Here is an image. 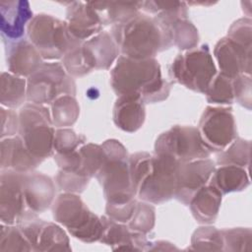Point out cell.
<instances>
[{"label": "cell", "mask_w": 252, "mask_h": 252, "mask_svg": "<svg viewBox=\"0 0 252 252\" xmlns=\"http://www.w3.org/2000/svg\"><path fill=\"white\" fill-rule=\"evenodd\" d=\"M129 172L136 196L151 204H162L174 198L181 164L168 155L138 152L129 156Z\"/></svg>", "instance_id": "1"}, {"label": "cell", "mask_w": 252, "mask_h": 252, "mask_svg": "<svg viewBox=\"0 0 252 252\" xmlns=\"http://www.w3.org/2000/svg\"><path fill=\"white\" fill-rule=\"evenodd\" d=\"M110 85L117 96L137 94L145 103L165 100L171 89L156 58L133 59L124 55L118 57L110 71Z\"/></svg>", "instance_id": "2"}, {"label": "cell", "mask_w": 252, "mask_h": 252, "mask_svg": "<svg viewBox=\"0 0 252 252\" xmlns=\"http://www.w3.org/2000/svg\"><path fill=\"white\" fill-rule=\"evenodd\" d=\"M110 34L120 53L133 59L155 58L173 45L169 28L141 12L125 23L112 26Z\"/></svg>", "instance_id": "3"}, {"label": "cell", "mask_w": 252, "mask_h": 252, "mask_svg": "<svg viewBox=\"0 0 252 252\" xmlns=\"http://www.w3.org/2000/svg\"><path fill=\"white\" fill-rule=\"evenodd\" d=\"M104 161L96 174L106 202H124L135 199L129 172V155L126 148L115 139L101 144Z\"/></svg>", "instance_id": "4"}, {"label": "cell", "mask_w": 252, "mask_h": 252, "mask_svg": "<svg viewBox=\"0 0 252 252\" xmlns=\"http://www.w3.org/2000/svg\"><path fill=\"white\" fill-rule=\"evenodd\" d=\"M52 217L72 236L83 242L92 243L100 239L101 219L87 207L79 194L61 193L52 204Z\"/></svg>", "instance_id": "5"}, {"label": "cell", "mask_w": 252, "mask_h": 252, "mask_svg": "<svg viewBox=\"0 0 252 252\" xmlns=\"http://www.w3.org/2000/svg\"><path fill=\"white\" fill-rule=\"evenodd\" d=\"M28 39L43 60H59L71 49L83 44L69 32L66 21L47 14H37L27 27Z\"/></svg>", "instance_id": "6"}, {"label": "cell", "mask_w": 252, "mask_h": 252, "mask_svg": "<svg viewBox=\"0 0 252 252\" xmlns=\"http://www.w3.org/2000/svg\"><path fill=\"white\" fill-rule=\"evenodd\" d=\"M19 136L27 149L42 160L54 155L55 127L51 111L44 105L26 103L19 112Z\"/></svg>", "instance_id": "7"}, {"label": "cell", "mask_w": 252, "mask_h": 252, "mask_svg": "<svg viewBox=\"0 0 252 252\" xmlns=\"http://www.w3.org/2000/svg\"><path fill=\"white\" fill-rule=\"evenodd\" d=\"M172 80L186 89L206 94L217 75V67L208 44L178 54L168 69Z\"/></svg>", "instance_id": "8"}, {"label": "cell", "mask_w": 252, "mask_h": 252, "mask_svg": "<svg viewBox=\"0 0 252 252\" xmlns=\"http://www.w3.org/2000/svg\"><path fill=\"white\" fill-rule=\"evenodd\" d=\"M74 78L65 71L60 62H43L27 79V100L35 104H51L63 94L76 95Z\"/></svg>", "instance_id": "9"}, {"label": "cell", "mask_w": 252, "mask_h": 252, "mask_svg": "<svg viewBox=\"0 0 252 252\" xmlns=\"http://www.w3.org/2000/svg\"><path fill=\"white\" fill-rule=\"evenodd\" d=\"M155 154L168 155L185 163L208 158L212 152L204 144L197 127L175 125L157 138Z\"/></svg>", "instance_id": "10"}, {"label": "cell", "mask_w": 252, "mask_h": 252, "mask_svg": "<svg viewBox=\"0 0 252 252\" xmlns=\"http://www.w3.org/2000/svg\"><path fill=\"white\" fill-rule=\"evenodd\" d=\"M231 110V107L207 106L202 113L197 128L204 144L212 153L224 150L237 138Z\"/></svg>", "instance_id": "11"}, {"label": "cell", "mask_w": 252, "mask_h": 252, "mask_svg": "<svg viewBox=\"0 0 252 252\" xmlns=\"http://www.w3.org/2000/svg\"><path fill=\"white\" fill-rule=\"evenodd\" d=\"M24 174L14 170H1L0 220L5 224H20L37 215L29 211L25 201Z\"/></svg>", "instance_id": "12"}, {"label": "cell", "mask_w": 252, "mask_h": 252, "mask_svg": "<svg viewBox=\"0 0 252 252\" xmlns=\"http://www.w3.org/2000/svg\"><path fill=\"white\" fill-rule=\"evenodd\" d=\"M18 225L29 240L32 251L69 252L72 250L67 233L55 222L45 221L36 217Z\"/></svg>", "instance_id": "13"}, {"label": "cell", "mask_w": 252, "mask_h": 252, "mask_svg": "<svg viewBox=\"0 0 252 252\" xmlns=\"http://www.w3.org/2000/svg\"><path fill=\"white\" fill-rule=\"evenodd\" d=\"M215 169L216 163L210 158L181 163L174 198L188 206L195 193L209 183Z\"/></svg>", "instance_id": "14"}, {"label": "cell", "mask_w": 252, "mask_h": 252, "mask_svg": "<svg viewBox=\"0 0 252 252\" xmlns=\"http://www.w3.org/2000/svg\"><path fill=\"white\" fill-rule=\"evenodd\" d=\"M214 55L220 73L229 79L239 75H251V49H247L227 36L220 38L214 47Z\"/></svg>", "instance_id": "15"}, {"label": "cell", "mask_w": 252, "mask_h": 252, "mask_svg": "<svg viewBox=\"0 0 252 252\" xmlns=\"http://www.w3.org/2000/svg\"><path fill=\"white\" fill-rule=\"evenodd\" d=\"M3 42L8 70L16 76L28 79L44 62L38 50L29 39L3 40Z\"/></svg>", "instance_id": "16"}, {"label": "cell", "mask_w": 252, "mask_h": 252, "mask_svg": "<svg viewBox=\"0 0 252 252\" xmlns=\"http://www.w3.org/2000/svg\"><path fill=\"white\" fill-rule=\"evenodd\" d=\"M0 31L3 40L15 41L24 38L27 27L34 17L30 3L23 0L0 1Z\"/></svg>", "instance_id": "17"}, {"label": "cell", "mask_w": 252, "mask_h": 252, "mask_svg": "<svg viewBox=\"0 0 252 252\" xmlns=\"http://www.w3.org/2000/svg\"><path fill=\"white\" fill-rule=\"evenodd\" d=\"M100 219L103 227L99 242L110 246L112 250L147 251L150 241L145 234L131 231L128 225L113 220L107 216Z\"/></svg>", "instance_id": "18"}, {"label": "cell", "mask_w": 252, "mask_h": 252, "mask_svg": "<svg viewBox=\"0 0 252 252\" xmlns=\"http://www.w3.org/2000/svg\"><path fill=\"white\" fill-rule=\"evenodd\" d=\"M23 188L27 208L35 215L46 211L55 200V184L43 173L36 171L25 173Z\"/></svg>", "instance_id": "19"}, {"label": "cell", "mask_w": 252, "mask_h": 252, "mask_svg": "<svg viewBox=\"0 0 252 252\" xmlns=\"http://www.w3.org/2000/svg\"><path fill=\"white\" fill-rule=\"evenodd\" d=\"M66 23L70 33L84 42L102 32V24L89 2H68Z\"/></svg>", "instance_id": "20"}, {"label": "cell", "mask_w": 252, "mask_h": 252, "mask_svg": "<svg viewBox=\"0 0 252 252\" xmlns=\"http://www.w3.org/2000/svg\"><path fill=\"white\" fill-rule=\"evenodd\" d=\"M41 158L33 156L26 147L20 136L1 140L0 143V168L1 170H14L21 173H30L42 162Z\"/></svg>", "instance_id": "21"}, {"label": "cell", "mask_w": 252, "mask_h": 252, "mask_svg": "<svg viewBox=\"0 0 252 252\" xmlns=\"http://www.w3.org/2000/svg\"><path fill=\"white\" fill-rule=\"evenodd\" d=\"M140 95H119L113 106L112 118L117 128L128 133L141 129L146 120V106Z\"/></svg>", "instance_id": "22"}, {"label": "cell", "mask_w": 252, "mask_h": 252, "mask_svg": "<svg viewBox=\"0 0 252 252\" xmlns=\"http://www.w3.org/2000/svg\"><path fill=\"white\" fill-rule=\"evenodd\" d=\"M82 47L90 66L94 70H108L120 54L111 34L103 31L84 41Z\"/></svg>", "instance_id": "23"}, {"label": "cell", "mask_w": 252, "mask_h": 252, "mask_svg": "<svg viewBox=\"0 0 252 252\" xmlns=\"http://www.w3.org/2000/svg\"><path fill=\"white\" fill-rule=\"evenodd\" d=\"M221 199L222 195L215 187L207 184L195 193L188 206L197 222L211 224L218 218Z\"/></svg>", "instance_id": "24"}, {"label": "cell", "mask_w": 252, "mask_h": 252, "mask_svg": "<svg viewBox=\"0 0 252 252\" xmlns=\"http://www.w3.org/2000/svg\"><path fill=\"white\" fill-rule=\"evenodd\" d=\"M90 6L97 14L102 26L125 23L141 12L142 1H91Z\"/></svg>", "instance_id": "25"}, {"label": "cell", "mask_w": 252, "mask_h": 252, "mask_svg": "<svg viewBox=\"0 0 252 252\" xmlns=\"http://www.w3.org/2000/svg\"><path fill=\"white\" fill-rule=\"evenodd\" d=\"M208 184L221 195L243 191L250 185L248 170L236 165H220L214 170Z\"/></svg>", "instance_id": "26"}, {"label": "cell", "mask_w": 252, "mask_h": 252, "mask_svg": "<svg viewBox=\"0 0 252 252\" xmlns=\"http://www.w3.org/2000/svg\"><path fill=\"white\" fill-rule=\"evenodd\" d=\"M141 10L157 19L166 27H170L174 22L187 19V3L181 1H142Z\"/></svg>", "instance_id": "27"}, {"label": "cell", "mask_w": 252, "mask_h": 252, "mask_svg": "<svg viewBox=\"0 0 252 252\" xmlns=\"http://www.w3.org/2000/svg\"><path fill=\"white\" fill-rule=\"evenodd\" d=\"M0 102L3 107L15 109L27 100V80L10 72L1 73Z\"/></svg>", "instance_id": "28"}, {"label": "cell", "mask_w": 252, "mask_h": 252, "mask_svg": "<svg viewBox=\"0 0 252 252\" xmlns=\"http://www.w3.org/2000/svg\"><path fill=\"white\" fill-rule=\"evenodd\" d=\"M50 105L54 127L69 128L77 122L80 115V106L74 95L63 94Z\"/></svg>", "instance_id": "29"}, {"label": "cell", "mask_w": 252, "mask_h": 252, "mask_svg": "<svg viewBox=\"0 0 252 252\" xmlns=\"http://www.w3.org/2000/svg\"><path fill=\"white\" fill-rule=\"evenodd\" d=\"M251 142L237 137L224 150L219 152L217 163L219 165H236L248 170L250 163Z\"/></svg>", "instance_id": "30"}, {"label": "cell", "mask_w": 252, "mask_h": 252, "mask_svg": "<svg viewBox=\"0 0 252 252\" xmlns=\"http://www.w3.org/2000/svg\"><path fill=\"white\" fill-rule=\"evenodd\" d=\"M172 43L178 49L188 51L197 47L199 32L197 28L188 19H181L169 27Z\"/></svg>", "instance_id": "31"}, {"label": "cell", "mask_w": 252, "mask_h": 252, "mask_svg": "<svg viewBox=\"0 0 252 252\" xmlns=\"http://www.w3.org/2000/svg\"><path fill=\"white\" fill-rule=\"evenodd\" d=\"M188 249L194 251H223L221 231L211 225L198 227L192 234Z\"/></svg>", "instance_id": "32"}, {"label": "cell", "mask_w": 252, "mask_h": 252, "mask_svg": "<svg viewBox=\"0 0 252 252\" xmlns=\"http://www.w3.org/2000/svg\"><path fill=\"white\" fill-rule=\"evenodd\" d=\"M205 94L209 103L219 105L232 104L234 101L232 80L220 73H217Z\"/></svg>", "instance_id": "33"}, {"label": "cell", "mask_w": 252, "mask_h": 252, "mask_svg": "<svg viewBox=\"0 0 252 252\" xmlns=\"http://www.w3.org/2000/svg\"><path fill=\"white\" fill-rule=\"evenodd\" d=\"M156 224V209L148 202L141 201L136 204L132 218L127 222L131 231L140 232L145 235L150 233Z\"/></svg>", "instance_id": "34"}, {"label": "cell", "mask_w": 252, "mask_h": 252, "mask_svg": "<svg viewBox=\"0 0 252 252\" xmlns=\"http://www.w3.org/2000/svg\"><path fill=\"white\" fill-rule=\"evenodd\" d=\"M82 158L80 172L92 179L95 177L104 161V152L101 145L88 143L79 148Z\"/></svg>", "instance_id": "35"}, {"label": "cell", "mask_w": 252, "mask_h": 252, "mask_svg": "<svg viewBox=\"0 0 252 252\" xmlns=\"http://www.w3.org/2000/svg\"><path fill=\"white\" fill-rule=\"evenodd\" d=\"M0 251L25 252L32 251V246L18 224H1Z\"/></svg>", "instance_id": "36"}, {"label": "cell", "mask_w": 252, "mask_h": 252, "mask_svg": "<svg viewBox=\"0 0 252 252\" xmlns=\"http://www.w3.org/2000/svg\"><path fill=\"white\" fill-rule=\"evenodd\" d=\"M223 251H251L252 230L250 227H233L221 229Z\"/></svg>", "instance_id": "37"}, {"label": "cell", "mask_w": 252, "mask_h": 252, "mask_svg": "<svg viewBox=\"0 0 252 252\" xmlns=\"http://www.w3.org/2000/svg\"><path fill=\"white\" fill-rule=\"evenodd\" d=\"M61 60L65 71L72 78L84 77L94 70L86 58L82 44L68 51Z\"/></svg>", "instance_id": "38"}, {"label": "cell", "mask_w": 252, "mask_h": 252, "mask_svg": "<svg viewBox=\"0 0 252 252\" xmlns=\"http://www.w3.org/2000/svg\"><path fill=\"white\" fill-rule=\"evenodd\" d=\"M84 135L77 134L71 128H57L55 130L53 149L55 154H69L77 151L86 143Z\"/></svg>", "instance_id": "39"}, {"label": "cell", "mask_w": 252, "mask_h": 252, "mask_svg": "<svg viewBox=\"0 0 252 252\" xmlns=\"http://www.w3.org/2000/svg\"><path fill=\"white\" fill-rule=\"evenodd\" d=\"M90 178L84 176L78 171H66L59 169L55 176L57 187L63 192L81 194L87 188Z\"/></svg>", "instance_id": "40"}, {"label": "cell", "mask_w": 252, "mask_h": 252, "mask_svg": "<svg viewBox=\"0 0 252 252\" xmlns=\"http://www.w3.org/2000/svg\"><path fill=\"white\" fill-rule=\"evenodd\" d=\"M227 37L237 44L251 49L252 47V21L250 18H240L233 22L228 29Z\"/></svg>", "instance_id": "41"}, {"label": "cell", "mask_w": 252, "mask_h": 252, "mask_svg": "<svg viewBox=\"0 0 252 252\" xmlns=\"http://www.w3.org/2000/svg\"><path fill=\"white\" fill-rule=\"evenodd\" d=\"M251 87H252L251 75L242 74L232 79L234 100H236L237 103H239L241 106L245 107L248 110L251 109V104H252Z\"/></svg>", "instance_id": "42"}, {"label": "cell", "mask_w": 252, "mask_h": 252, "mask_svg": "<svg viewBox=\"0 0 252 252\" xmlns=\"http://www.w3.org/2000/svg\"><path fill=\"white\" fill-rule=\"evenodd\" d=\"M136 204H137L136 198L129 201H124V202H115V203L106 202V206H105L106 216L118 222L127 223L132 218Z\"/></svg>", "instance_id": "43"}, {"label": "cell", "mask_w": 252, "mask_h": 252, "mask_svg": "<svg viewBox=\"0 0 252 252\" xmlns=\"http://www.w3.org/2000/svg\"><path fill=\"white\" fill-rule=\"evenodd\" d=\"M1 115V131L0 138H10L16 136L19 133V114L14 109L1 107L0 108Z\"/></svg>", "instance_id": "44"}, {"label": "cell", "mask_w": 252, "mask_h": 252, "mask_svg": "<svg viewBox=\"0 0 252 252\" xmlns=\"http://www.w3.org/2000/svg\"><path fill=\"white\" fill-rule=\"evenodd\" d=\"M178 251L179 249L174 246L171 242L165 241V240H158L149 243V246L147 248V251Z\"/></svg>", "instance_id": "45"}]
</instances>
